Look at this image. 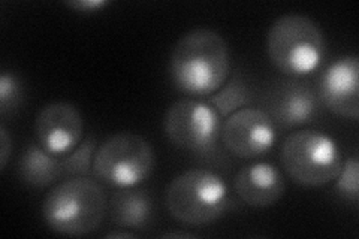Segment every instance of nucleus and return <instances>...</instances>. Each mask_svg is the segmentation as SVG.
<instances>
[{
	"mask_svg": "<svg viewBox=\"0 0 359 239\" xmlns=\"http://www.w3.org/2000/svg\"><path fill=\"white\" fill-rule=\"evenodd\" d=\"M156 165L154 151L144 136L120 132L97 146L93 175L116 189H132L147 179Z\"/></svg>",
	"mask_w": 359,
	"mask_h": 239,
	"instance_id": "obj_7",
	"label": "nucleus"
},
{
	"mask_svg": "<svg viewBox=\"0 0 359 239\" xmlns=\"http://www.w3.org/2000/svg\"><path fill=\"white\" fill-rule=\"evenodd\" d=\"M266 54L276 69L287 76L316 72L327 54L320 27L311 18L287 14L277 18L266 33Z\"/></svg>",
	"mask_w": 359,
	"mask_h": 239,
	"instance_id": "obj_4",
	"label": "nucleus"
},
{
	"mask_svg": "<svg viewBox=\"0 0 359 239\" xmlns=\"http://www.w3.org/2000/svg\"><path fill=\"white\" fill-rule=\"evenodd\" d=\"M166 208L183 226L202 227L220 220L231 208L226 181L205 168L184 170L166 189Z\"/></svg>",
	"mask_w": 359,
	"mask_h": 239,
	"instance_id": "obj_3",
	"label": "nucleus"
},
{
	"mask_svg": "<svg viewBox=\"0 0 359 239\" xmlns=\"http://www.w3.org/2000/svg\"><path fill=\"white\" fill-rule=\"evenodd\" d=\"M11 153H13V139L5 128V124L0 126V169L5 170Z\"/></svg>",
	"mask_w": 359,
	"mask_h": 239,
	"instance_id": "obj_20",
	"label": "nucleus"
},
{
	"mask_svg": "<svg viewBox=\"0 0 359 239\" xmlns=\"http://www.w3.org/2000/svg\"><path fill=\"white\" fill-rule=\"evenodd\" d=\"M109 4L107 0H75V2H66V6L76 11V13L83 14H93L99 13L100 9L108 6Z\"/></svg>",
	"mask_w": 359,
	"mask_h": 239,
	"instance_id": "obj_19",
	"label": "nucleus"
},
{
	"mask_svg": "<svg viewBox=\"0 0 359 239\" xmlns=\"http://www.w3.org/2000/svg\"><path fill=\"white\" fill-rule=\"evenodd\" d=\"M170 75L182 93L192 97L211 96L231 76L228 42L211 29L187 32L171 53Z\"/></svg>",
	"mask_w": 359,
	"mask_h": 239,
	"instance_id": "obj_1",
	"label": "nucleus"
},
{
	"mask_svg": "<svg viewBox=\"0 0 359 239\" xmlns=\"http://www.w3.org/2000/svg\"><path fill=\"white\" fill-rule=\"evenodd\" d=\"M316 93L332 114L356 121L359 117V60L344 55L332 62L319 78Z\"/></svg>",
	"mask_w": 359,
	"mask_h": 239,
	"instance_id": "obj_10",
	"label": "nucleus"
},
{
	"mask_svg": "<svg viewBox=\"0 0 359 239\" xmlns=\"http://www.w3.org/2000/svg\"><path fill=\"white\" fill-rule=\"evenodd\" d=\"M252 99L253 96L249 83L245 81L240 72H237L231 75L228 81L216 93L208 96L207 102L217 111L220 118L224 120L232 116L233 112L250 107Z\"/></svg>",
	"mask_w": 359,
	"mask_h": 239,
	"instance_id": "obj_15",
	"label": "nucleus"
},
{
	"mask_svg": "<svg viewBox=\"0 0 359 239\" xmlns=\"http://www.w3.org/2000/svg\"><path fill=\"white\" fill-rule=\"evenodd\" d=\"M165 238H195L192 233H184V232H172V233H165Z\"/></svg>",
	"mask_w": 359,
	"mask_h": 239,
	"instance_id": "obj_22",
	"label": "nucleus"
},
{
	"mask_svg": "<svg viewBox=\"0 0 359 239\" xmlns=\"http://www.w3.org/2000/svg\"><path fill=\"white\" fill-rule=\"evenodd\" d=\"M334 190L339 198L356 207L359 202V162L356 156L343 162L339 175L335 177Z\"/></svg>",
	"mask_w": 359,
	"mask_h": 239,
	"instance_id": "obj_17",
	"label": "nucleus"
},
{
	"mask_svg": "<svg viewBox=\"0 0 359 239\" xmlns=\"http://www.w3.org/2000/svg\"><path fill=\"white\" fill-rule=\"evenodd\" d=\"M268 116L276 128L295 129L319 118L320 100L316 90L298 79H283L269 90L265 100Z\"/></svg>",
	"mask_w": 359,
	"mask_h": 239,
	"instance_id": "obj_9",
	"label": "nucleus"
},
{
	"mask_svg": "<svg viewBox=\"0 0 359 239\" xmlns=\"http://www.w3.org/2000/svg\"><path fill=\"white\" fill-rule=\"evenodd\" d=\"M220 141L232 156L252 161L274 146L277 128L266 111L247 107L223 120Z\"/></svg>",
	"mask_w": 359,
	"mask_h": 239,
	"instance_id": "obj_8",
	"label": "nucleus"
},
{
	"mask_svg": "<svg viewBox=\"0 0 359 239\" xmlns=\"http://www.w3.org/2000/svg\"><path fill=\"white\" fill-rule=\"evenodd\" d=\"M22 100V87L18 78L11 74L4 72L0 76V114L6 117L8 114H13Z\"/></svg>",
	"mask_w": 359,
	"mask_h": 239,
	"instance_id": "obj_18",
	"label": "nucleus"
},
{
	"mask_svg": "<svg viewBox=\"0 0 359 239\" xmlns=\"http://www.w3.org/2000/svg\"><path fill=\"white\" fill-rule=\"evenodd\" d=\"M109 219L121 229L144 232L154 220V205L151 195L144 189H117L109 205Z\"/></svg>",
	"mask_w": 359,
	"mask_h": 239,
	"instance_id": "obj_13",
	"label": "nucleus"
},
{
	"mask_svg": "<svg viewBox=\"0 0 359 239\" xmlns=\"http://www.w3.org/2000/svg\"><path fill=\"white\" fill-rule=\"evenodd\" d=\"M223 120L207 100L180 99L168 108L163 129L171 144L201 161L220 163V132Z\"/></svg>",
	"mask_w": 359,
	"mask_h": 239,
	"instance_id": "obj_5",
	"label": "nucleus"
},
{
	"mask_svg": "<svg viewBox=\"0 0 359 239\" xmlns=\"http://www.w3.org/2000/svg\"><path fill=\"white\" fill-rule=\"evenodd\" d=\"M135 233L132 232H111L107 235V238H133Z\"/></svg>",
	"mask_w": 359,
	"mask_h": 239,
	"instance_id": "obj_21",
	"label": "nucleus"
},
{
	"mask_svg": "<svg viewBox=\"0 0 359 239\" xmlns=\"http://www.w3.org/2000/svg\"><path fill=\"white\" fill-rule=\"evenodd\" d=\"M233 189L249 207L268 208L282 199L286 190V181L274 165L256 162L240 169L233 179Z\"/></svg>",
	"mask_w": 359,
	"mask_h": 239,
	"instance_id": "obj_12",
	"label": "nucleus"
},
{
	"mask_svg": "<svg viewBox=\"0 0 359 239\" xmlns=\"http://www.w3.org/2000/svg\"><path fill=\"white\" fill-rule=\"evenodd\" d=\"M96 139L93 136L87 138L78 145L69 154L62 156L65 178L88 177L93 174V162L96 156Z\"/></svg>",
	"mask_w": 359,
	"mask_h": 239,
	"instance_id": "obj_16",
	"label": "nucleus"
},
{
	"mask_svg": "<svg viewBox=\"0 0 359 239\" xmlns=\"http://www.w3.org/2000/svg\"><path fill=\"white\" fill-rule=\"evenodd\" d=\"M17 174L29 187L47 189L65 178L63 158L43 150L39 144H29L18 158Z\"/></svg>",
	"mask_w": 359,
	"mask_h": 239,
	"instance_id": "obj_14",
	"label": "nucleus"
},
{
	"mask_svg": "<svg viewBox=\"0 0 359 239\" xmlns=\"http://www.w3.org/2000/svg\"><path fill=\"white\" fill-rule=\"evenodd\" d=\"M280 161L294 183L322 187L339 175L343 156L330 135L306 129L287 136L280 150Z\"/></svg>",
	"mask_w": 359,
	"mask_h": 239,
	"instance_id": "obj_6",
	"label": "nucleus"
},
{
	"mask_svg": "<svg viewBox=\"0 0 359 239\" xmlns=\"http://www.w3.org/2000/svg\"><path fill=\"white\" fill-rule=\"evenodd\" d=\"M108 200L99 181L88 177L66 178L42 202V219L50 231L65 236H86L105 220Z\"/></svg>",
	"mask_w": 359,
	"mask_h": 239,
	"instance_id": "obj_2",
	"label": "nucleus"
},
{
	"mask_svg": "<svg viewBox=\"0 0 359 239\" xmlns=\"http://www.w3.org/2000/svg\"><path fill=\"white\" fill-rule=\"evenodd\" d=\"M84 120L72 104L54 102L43 107L35 120L38 144L54 156H66L81 144Z\"/></svg>",
	"mask_w": 359,
	"mask_h": 239,
	"instance_id": "obj_11",
	"label": "nucleus"
}]
</instances>
